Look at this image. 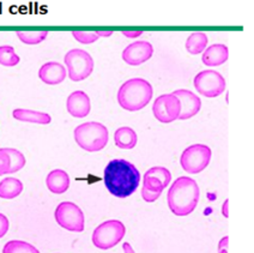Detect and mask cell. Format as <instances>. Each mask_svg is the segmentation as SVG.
I'll return each instance as SVG.
<instances>
[{
	"label": "cell",
	"instance_id": "obj_6",
	"mask_svg": "<svg viewBox=\"0 0 254 253\" xmlns=\"http://www.w3.org/2000/svg\"><path fill=\"white\" fill-rule=\"evenodd\" d=\"M66 67L68 71V77L73 82H80L88 78L94 70V59L88 52L79 48H73L66 53L65 58Z\"/></svg>",
	"mask_w": 254,
	"mask_h": 253
},
{
	"label": "cell",
	"instance_id": "obj_3",
	"mask_svg": "<svg viewBox=\"0 0 254 253\" xmlns=\"http://www.w3.org/2000/svg\"><path fill=\"white\" fill-rule=\"evenodd\" d=\"M154 90L148 80L132 78L126 80L118 90V102L125 111L137 112L149 105Z\"/></svg>",
	"mask_w": 254,
	"mask_h": 253
},
{
	"label": "cell",
	"instance_id": "obj_30",
	"mask_svg": "<svg viewBox=\"0 0 254 253\" xmlns=\"http://www.w3.org/2000/svg\"><path fill=\"white\" fill-rule=\"evenodd\" d=\"M228 243L229 237H223L218 244V253H228Z\"/></svg>",
	"mask_w": 254,
	"mask_h": 253
},
{
	"label": "cell",
	"instance_id": "obj_28",
	"mask_svg": "<svg viewBox=\"0 0 254 253\" xmlns=\"http://www.w3.org/2000/svg\"><path fill=\"white\" fill-rule=\"evenodd\" d=\"M161 194H162V193H160V192L149 191V190L144 188V186L141 188V197H143V199L145 200V202H148V203L156 202V200H157L158 198L161 197Z\"/></svg>",
	"mask_w": 254,
	"mask_h": 253
},
{
	"label": "cell",
	"instance_id": "obj_17",
	"mask_svg": "<svg viewBox=\"0 0 254 253\" xmlns=\"http://www.w3.org/2000/svg\"><path fill=\"white\" fill-rule=\"evenodd\" d=\"M228 57H229V52H228L227 46L217 44L210 46L204 51L201 62L206 66H219L227 62Z\"/></svg>",
	"mask_w": 254,
	"mask_h": 253
},
{
	"label": "cell",
	"instance_id": "obj_4",
	"mask_svg": "<svg viewBox=\"0 0 254 253\" xmlns=\"http://www.w3.org/2000/svg\"><path fill=\"white\" fill-rule=\"evenodd\" d=\"M74 140L83 150L89 152L101 151L108 144L109 133L103 124L88 122L74 128Z\"/></svg>",
	"mask_w": 254,
	"mask_h": 253
},
{
	"label": "cell",
	"instance_id": "obj_24",
	"mask_svg": "<svg viewBox=\"0 0 254 253\" xmlns=\"http://www.w3.org/2000/svg\"><path fill=\"white\" fill-rule=\"evenodd\" d=\"M17 37L25 45H39L48 36V31H17Z\"/></svg>",
	"mask_w": 254,
	"mask_h": 253
},
{
	"label": "cell",
	"instance_id": "obj_29",
	"mask_svg": "<svg viewBox=\"0 0 254 253\" xmlns=\"http://www.w3.org/2000/svg\"><path fill=\"white\" fill-rule=\"evenodd\" d=\"M8 227H10V222H8V218L5 216L4 214L0 212V239L5 237L8 231Z\"/></svg>",
	"mask_w": 254,
	"mask_h": 253
},
{
	"label": "cell",
	"instance_id": "obj_23",
	"mask_svg": "<svg viewBox=\"0 0 254 253\" xmlns=\"http://www.w3.org/2000/svg\"><path fill=\"white\" fill-rule=\"evenodd\" d=\"M21 62L18 54L14 52L12 46H0V65L12 67Z\"/></svg>",
	"mask_w": 254,
	"mask_h": 253
},
{
	"label": "cell",
	"instance_id": "obj_26",
	"mask_svg": "<svg viewBox=\"0 0 254 253\" xmlns=\"http://www.w3.org/2000/svg\"><path fill=\"white\" fill-rule=\"evenodd\" d=\"M72 36L83 45L94 44L100 37L96 31H72Z\"/></svg>",
	"mask_w": 254,
	"mask_h": 253
},
{
	"label": "cell",
	"instance_id": "obj_12",
	"mask_svg": "<svg viewBox=\"0 0 254 253\" xmlns=\"http://www.w3.org/2000/svg\"><path fill=\"white\" fill-rule=\"evenodd\" d=\"M172 181V173L164 167H152L143 177V186L151 192H160L168 188Z\"/></svg>",
	"mask_w": 254,
	"mask_h": 253
},
{
	"label": "cell",
	"instance_id": "obj_16",
	"mask_svg": "<svg viewBox=\"0 0 254 253\" xmlns=\"http://www.w3.org/2000/svg\"><path fill=\"white\" fill-rule=\"evenodd\" d=\"M71 179L68 174L63 169H54L46 178V185L52 193L63 194L70 188Z\"/></svg>",
	"mask_w": 254,
	"mask_h": 253
},
{
	"label": "cell",
	"instance_id": "obj_19",
	"mask_svg": "<svg viewBox=\"0 0 254 253\" xmlns=\"http://www.w3.org/2000/svg\"><path fill=\"white\" fill-rule=\"evenodd\" d=\"M114 142L115 145L120 149H133L137 145L138 136L133 128L124 126L115 131Z\"/></svg>",
	"mask_w": 254,
	"mask_h": 253
},
{
	"label": "cell",
	"instance_id": "obj_7",
	"mask_svg": "<svg viewBox=\"0 0 254 253\" xmlns=\"http://www.w3.org/2000/svg\"><path fill=\"white\" fill-rule=\"evenodd\" d=\"M54 218L62 228L68 232L82 233L85 228L84 212L72 202L60 203L54 211Z\"/></svg>",
	"mask_w": 254,
	"mask_h": 253
},
{
	"label": "cell",
	"instance_id": "obj_2",
	"mask_svg": "<svg viewBox=\"0 0 254 253\" xmlns=\"http://www.w3.org/2000/svg\"><path fill=\"white\" fill-rule=\"evenodd\" d=\"M200 190L197 181L190 177L178 178L170 186L167 203L170 211L177 216H187L197 208Z\"/></svg>",
	"mask_w": 254,
	"mask_h": 253
},
{
	"label": "cell",
	"instance_id": "obj_11",
	"mask_svg": "<svg viewBox=\"0 0 254 253\" xmlns=\"http://www.w3.org/2000/svg\"><path fill=\"white\" fill-rule=\"evenodd\" d=\"M154 54V47L148 41H137L128 45L123 52V59L126 64L138 66L148 62Z\"/></svg>",
	"mask_w": 254,
	"mask_h": 253
},
{
	"label": "cell",
	"instance_id": "obj_1",
	"mask_svg": "<svg viewBox=\"0 0 254 253\" xmlns=\"http://www.w3.org/2000/svg\"><path fill=\"white\" fill-rule=\"evenodd\" d=\"M106 189L117 198H127L137 191L140 173L133 163L124 159L109 161L103 172Z\"/></svg>",
	"mask_w": 254,
	"mask_h": 253
},
{
	"label": "cell",
	"instance_id": "obj_13",
	"mask_svg": "<svg viewBox=\"0 0 254 253\" xmlns=\"http://www.w3.org/2000/svg\"><path fill=\"white\" fill-rule=\"evenodd\" d=\"M173 94L181 102V116L179 118V120H187L197 116L201 108V101L197 95L192 93V91L186 90V89L174 90Z\"/></svg>",
	"mask_w": 254,
	"mask_h": 253
},
{
	"label": "cell",
	"instance_id": "obj_5",
	"mask_svg": "<svg viewBox=\"0 0 254 253\" xmlns=\"http://www.w3.org/2000/svg\"><path fill=\"white\" fill-rule=\"evenodd\" d=\"M126 234V227L119 220H108L99 224L92 233V244L97 249L106 250L113 249L123 240Z\"/></svg>",
	"mask_w": 254,
	"mask_h": 253
},
{
	"label": "cell",
	"instance_id": "obj_20",
	"mask_svg": "<svg viewBox=\"0 0 254 253\" xmlns=\"http://www.w3.org/2000/svg\"><path fill=\"white\" fill-rule=\"evenodd\" d=\"M23 183L16 178H5L0 181V198L13 199L23 192Z\"/></svg>",
	"mask_w": 254,
	"mask_h": 253
},
{
	"label": "cell",
	"instance_id": "obj_8",
	"mask_svg": "<svg viewBox=\"0 0 254 253\" xmlns=\"http://www.w3.org/2000/svg\"><path fill=\"white\" fill-rule=\"evenodd\" d=\"M212 151L207 145L193 144L185 149L181 154L180 165L187 173L197 174L209 166Z\"/></svg>",
	"mask_w": 254,
	"mask_h": 253
},
{
	"label": "cell",
	"instance_id": "obj_21",
	"mask_svg": "<svg viewBox=\"0 0 254 253\" xmlns=\"http://www.w3.org/2000/svg\"><path fill=\"white\" fill-rule=\"evenodd\" d=\"M209 39H207V35L205 33H192L190 35L187 37L186 40V50L189 53L193 54H199L206 50V45Z\"/></svg>",
	"mask_w": 254,
	"mask_h": 253
},
{
	"label": "cell",
	"instance_id": "obj_10",
	"mask_svg": "<svg viewBox=\"0 0 254 253\" xmlns=\"http://www.w3.org/2000/svg\"><path fill=\"white\" fill-rule=\"evenodd\" d=\"M152 112L160 123H173L181 116V102L173 93L163 94L155 100Z\"/></svg>",
	"mask_w": 254,
	"mask_h": 253
},
{
	"label": "cell",
	"instance_id": "obj_15",
	"mask_svg": "<svg viewBox=\"0 0 254 253\" xmlns=\"http://www.w3.org/2000/svg\"><path fill=\"white\" fill-rule=\"evenodd\" d=\"M66 68L63 64L57 62H50L43 64L39 70V77L43 83L50 85H57L66 78Z\"/></svg>",
	"mask_w": 254,
	"mask_h": 253
},
{
	"label": "cell",
	"instance_id": "obj_27",
	"mask_svg": "<svg viewBox=\"0 0 254 253\" xmlns=\"http://www.w3.org/2000/svg\"><path fill=\"white\" fill-rule=\"evenodd\" d=\"M11 159L6 148H0V177L10 174Z\"/></svg>",
	"mask_w": 254,
	"mask_h": 253
},
{
	"label": "cell",
	"instance_id": "obj_25",
	"mask_svg": "<svg viewBox=\"0 0 254 253\" xmlns=\"http://www.w3.org/2000/svg\"><path fill=\"white\" fill-rule=\"evenodd\" d=\"M6 151L10 155V159H11V169H10V174L17 173L19 172L23 167L25 166V156L22 154L21 151L17 150V149L13 148H6Z\"/></svg>",
	"mask_w": 254,
	"mask_h": 253
},
{
	"label": "cell",
	"instance_id": "obj_33",
	"mask_svg": "<svg viewBox=\"0 0 254 253\" xmlns=\"http://www.w3.org/2000/svg\"><path fill=\"white\" fill-rule=\"evenodd\" d=\"M123 250H124V253H135L133 247H132L131 244H128V243L124 244Z\"/></svg>",
	"mask_w": 254,
	"mask_h": 253
},
{
	"label": "cell",
	"instance_id": "obj_31",
	"mask_svg": "<svg viewBox=\"0 0 254 253\" xmlns=\"http://www.w3.org/2000/svg\"><path fill=\"white\" fill-rule=\"evenodd\" d=\"M123 34L127 37H138L143 34L141 30H137V31H123Z\"/></svg>",
	"mask_w": 254,
	"mask_h": 253
},
{
	"label": "cell",
	"instance_id": "obj_22",
	"mask_svg": "<svg viewBox=\"0 0 254 253\" xmlns=\"http://www.w3.org/2000/svg\"><path fill=\"white\" fill-rule=\"evenodd\" d=\"M2 253H40V251L27 241L10 240L2 247Z\"/></svg>",
	"mask_w": 254,
	"mask_h": 253
},
{
	"label": "cell",
	"instance_id": "obj_9",
	"mask_svg": "<svg viewBox=\"0 0 254 253\" xmlns=\"http://www.w3.org/2000/svg\"><path fill=\"white\" fill-rule=\"evenodd\" d=\"M194 88L205 97H217L226 90V79L217 71L206 70L199 72L193 80Z\"/></svg>",
	"mask_w": 254,
	"mask_h": 253
},
{
	"label": "cell",
	"instance_id": "obj_34",
	"mask_svg": "<svg viewBox=\"0 0 254 253\" xmlns=\"http://www.w3.org/2000/svg\"><path fill=\"white\" fill-rule=\"evenodd\" d=\"M97 35H99L100 37L103 36V37H108V36H112L113 35V31L112 30H107V31H96Z\"/></svg>",
	"mask_w": 254,
	"mask_h": 253
},
{
	"label": "cell",
	"instance_id": "obj_14",
	"mask_svg": "<svg viewBox=\"0 0 254 253\" xmlns=\"http://www.w3.org/2000/svg\"><path fill=\"white\" fill-rule=\"evenodd\" d=\"M67 112L74 118H85L91 111V102L88 94L82 90L73 91L66 101Z\"/></svg>",
	"mask_w": 254,
	"mask_h": 253
},
{
	"label": "cell",
	"instance_id": "obj_32",
	"mask_svg": "<svg viewBox=\"0 0 254 253\" xmlns=\"http://www.w3.org/2000/svg\"><path fill=\"white\" fill-rule=\"evenodd\" d=\"M228 205H229V199H226V200H224L223 205H222V215H223V216L226 217V218L229 217V211H228Z\"/></svg>",
	"mask_w": 254,
	"mask_h": 253
},
{
	"label": "cell",
	"instance_id": "obj_18",
	"mask_svg": "<svg viewBox=\"0 0 254 253\" xmlns=\"http://www.w3.org/2000/svg\"><path fill=\"white\" fill-rule=\"evenodd\" d=\"M12 117L18 122L40 124V125H47L52 122L50 114L43 113V112L31 111V109L17 108L12 112Z\"/></svg>",
	"mask_w": 254,
	"mask_h": 253
}]
</instances>
